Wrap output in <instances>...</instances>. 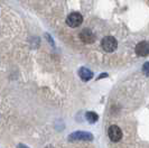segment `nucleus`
Segmentation results:
<instances>
[{
  "mask_svg": "<svg viewBox=\"0 0 149 148\" xmlns=\"http://www.w3.org/2000/svg\"><path fill=\"white\" fill-rule=\"evenodd\" d=\"M101 45H102V48L104 50L105 52H113L117 47H118V42L117 39L113 36H105L102 42H101Z\"/></svg>",
  "mask_w": 149,
  "mask_h": 148,
  "instance_id": "nucleus-1",
  "label": "nucleus"
},
{
  "mask_svg": "<svg viewBox=\"0 0 149 148\" xmlns=\"http://www.w3.org/2000/svg\"><path fill=\"white\" fill-rule=\"evenodd\" d=\"M82 22L83 17L80 13H72V14H70V15L67 16L66 18V24L70 27H73V28L80 26L82 24Z\"/></svg>",
  "mask_w": 149,
  "mask_h": 148,
  "instance_id": "nucleus-2",
  "label": "nucleus"
},
{
  "mask_svg": "<svg viewBox=\"0 0 149 148\" xmlns=\"http://www.w3.org/2000/svg\"><path fill=\"white\" fill-rule=\"evenodd\" d=\"M93 139V136L92 133H85V131H75L73 133L70 137H68V140L75 141V140H92Z\"/></svg>",
  "mask_w": 149,
  "mask_h": 148,
  "instance_id": "nucleus-3",
  "label": "nucleus"
},
{
  "mask_svg": "<svg viewBox=\"0 0 149 148\" xmlns=\"http://www.w3.org/2000/svg\"><path fill=\"white\" fill-rule=\"evenodd\" d=\"M80 39L84 44H92V43L95 42V35L92 33L91 29L85 28L80 33Z\"/></svg>",
  "mask_w": 149,
  "mask_h": 148,
  "instance_id": "nucleus-4",
  "label": "nucleus"
},
{
  "mask_svg": "<svg viewBox=\"0 0 149 148\" xmlns=\"http://www.w3.org/2000/svg\"><path fill=\"white\" fill-rule=\"evenodd\" d=\"M108 135H109V138L111 139L112 141H119L121 138H122V131L118 126L116 125H112L109 130H108Z\"/></svg>",
  "mask_w": 149,
  "mask_h": 148,
  "instance_id": "nucleus-5",
  "label": "nucleus"
},
{
  "mask_svg": "<svg viewBox=\"0 0 149 148\" xmlns=\"http://www.w3.org/2000/svg\"><path fill=\"white\" fill-rule=\"evenodd\" d=\"M136 53L138 56H147L149 54V43L148 42H140L136 46Z\"/></svg>",
  "mask_w": 149,
  "mask_h": 148,
  "instance_id": "nucleus-6",
  "label": "nucleus"
},
{
  "mask_svg": "<svg viewBox=\"0 0 149 148\" xmlns=\"http://www.w3.org/2000/svg\"><path fill=\"white\" fill-rule=\"evenodd\" d=\"M79 75H80V77L82 79L83 81L86 82L93 77V72L89 68H86V67H81L79 70Z\"/></svg>",
  "mask_w": 149,
  "mask_h": 148,
  "instance_id": "nucleus-7",
  "label": "nucleus"
},
{
  "mask_svg": "<svg viewBox=\"0 0 149 148\" xmlns=\"http://www.w3.org/2000/svg\"><path fill=\"white\" fill-rule=\"evenodd\" d=\"M97 114L95 112H92V111H89V112H86V119H88V121L91 122V124H94V122H97Z\"/></svg>",
  "mask_w": 149,
  "mask_h": 148,
  "instance_id": "nucleus-8",
  "label": "nucleus"
},
{
  "mask_svg": "<svg viewBox=\"0 0 149 148\" xmlns=\"http://www.w3.org/2000/svg\"><path fill=\"white\" fill-rule=\"evenodd\" d=\"M142 71H143V73L146 74L147 76H149V62H146V63L143 64V66H142Z\"/></svg>",
  "mask_w": 149,
  "mask_h": 148,
  "instance_id": "nucleus-9",
  "label": "nucleus"
},
{
  "mask_svg": "<svg viewBox=\"0 0 149 148\" xmlns=\"http://www.w3.org/2000/svg\"><path fill=\"white\" fill-rule=\"evenodd\" d=\"M18 148H28V147H27V146H25V145H19Z\"/></svg>",
  "mask_w": 149,
  "mask_h": 148,
  "instance_id": "nucleus-10",
  "label": "nucleus"
}]
</instances>
